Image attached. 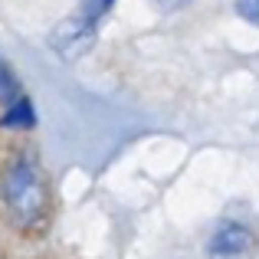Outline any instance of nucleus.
<instances>
[{
    "mask_svg": "<svg viewBox=\"0 0 259 259\" xmlns=\"http://www.w3.org/2000/svg\"><path fill=\"white\" fill-rule=\"evenodd\" d=\"M158 10H164V13H171V10H177V7H184L187 0H151Z\"/></svg>",
    "mask_w": 259,
    "mask_h": 259,
    "instance_id": "obj_7",
    "label": "nucleus"
},
{
    "mask_svg": "<svg viewBox=\"0 0 259 259\" xmlns=\"http://www.w3.org/2000/svg\"><path fill=\"white\" fill-rule=\"evenodd\" d=\"M256 256V236L243 223H220L213 236L207 240V259H253Z\"/></svg>",
    "mask_w": 259,
    "mask_h": 259,
    "instance_id": "obj_2",
    "label": "nucleus"
},
{
    "mask_svg": "<svg viewBox=\"0 0 259 259\" xmlns=\"http://www.w3.org/2000/svg\"><path fill=\"white\" fill-rule=\"evenodd\" d=\"M236 10H240L243 20H249V23H259V0H236Z\"/></svg>",
    "mask_w": 259,
    "mask_h": 259,
    "instance_id": "obj_6",
    "label": "nucleus"
},
{
    "mask_svg": "<svg viewBox=\"0 0 259 259\" xmlns=\"http://www.w3.org/2000/svg\"><path fill=\"white\" fill-rule=\"evenodd\" d=\"M108 7H112V0H85V7H82V17H89L95 23V20L102 17V13L108 10Z\"/></svg>",
    "mask_w": 259,
    "mask_h": 259,
    "instance_id": "obj_5",
    "label": "nucleus"
},
{
    "mask_svg": "<svg viewBox=\"0 0 259 259\" xmlns=\"http://www.w3.org/2000/svg\"><path fill=\"white\" fill-rule=\"evenodd\" d=\"M4 125L7 128H30L33 125V105L26 99H20V105H13L10 112H7Z\"/></svg>",
    "mask_w": 259,
    "mask_h": 259,
    "instance_id": "obj_4",
    "label": "nucleus"
},
{
    "mask_svg": "<svg viewBox=\"0 0 259 259\" xmlns=\"http://www.w3.org/2000/svg\"><path fill=\"white\" fill-rule=\"evenodd\" d=\"M4 203L17 227H36L46 217V181L36 161H17L4 181Z\"/></svg>",
    "mask_w": 259,
    "mask_h": 259,
    "instance_id": "obj_1",
    "label": "nucleus"
},
{
    "mask_svg": "<svg viewBox=\"0 0 259 259\" xmlns=\"http://www.w3.org/2000/svg\"><path fill=\"white\" fill-rule=\"evenodd\" d=\"M7 92H10V76H7L4 63H0V95H7Z\"/></svg>",
    "mask_w": 259,
    "mask_h": 259,
    "instance_id": "obj_8",
    "label": "nucleus"
},
{
    "mask_svg": "<svg viewBox=\"0 0 259 259\" xmlns=\"http://www.w3.org/2000/svg\"><path fill=\"white\" fill-rule=\"evenodd\" d=\"M92 39H95V23L89 17H69L53 30L50 46L63 59H79L89 46H92Z\"/></svg>",
    "mask_w": 259,
    "mask_h": 259,
    "instance_id": "obj_3",
    "label": "nucleus"
}]
</instances>
